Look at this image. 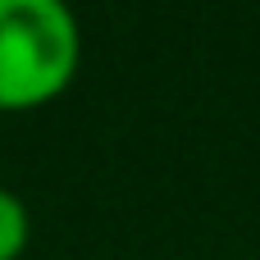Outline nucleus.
<instances>
[{
    "label": "nucleus",
    "mask_w": 260,
    "mask_h": 260,
    "mask_svg": "<svg viewBox=\"0 0 260 260\" xmlns=\"http://www.w3.org/2000/svg\"><path fill=\"white\" fill-rule=\"evenodd\" d=\"M78 18L59 0H0V110L55 101L78 73Z\"/></svg>",
    "instance_id": "nucleus-1"
},
{
    "label": "nucleus",
    "mask_w": 260,
    "mask_h": 260,
    "mask_svg": "<svg viewBox=\"0 0 260 260\" xmlns=\"http://www.w3.org/2000/svg\"><path fill=\"white\" fill-rule=\"evenodd\" d=\"M27 238H32V215L23 197L0 187V260H18L27 251Z\"/></svg>",
    "instance_id": "nucleus-2"
}]
</instances>
